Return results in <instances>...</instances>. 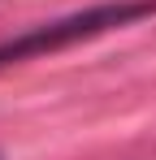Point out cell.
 Here are the masks:
<instances>
[{"label":"cell","mask_w":156,"mask_h":160,"mask_svg":"<svg viewBox=\"0 0 156 160\" xmlns=\"http://www.w3.org/2000/svg\"><path fill=\"white\" fill-rule=\"evenodd\" d=\"M156 0H117V4H96L87 13H74V18H61V22H48V26H35L0 43V65H13V61H26V56H39V52H56L74 39H87V35H100L108 26H126L134 18L152 13Z\"/></svg>","instance_id":"cell-1"}]
</instances>
